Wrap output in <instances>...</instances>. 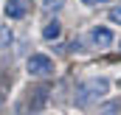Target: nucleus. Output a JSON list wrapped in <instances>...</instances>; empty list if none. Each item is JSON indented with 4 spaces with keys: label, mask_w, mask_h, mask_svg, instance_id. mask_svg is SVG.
Segmentation results:
<instances>
[{
    "label": "nucleus",
    "mask_w": 121,
    "mask_h": 115,
    "mask_svg": "<svg viewBox=\"0 0 121 115\" xmlns=\"http://www.w3.org/2000/svg\"><path fill=\"white\" fill-rule=\"evenodd\" d=\"M107 93H110V82L107 79H87V82H82L79 90H76V104L79 107H87L93 101L104 98Z\"/></svg>",
    "instance_id": "f257e3e1"
},
{
    "label": "nucleus",
    "mask_w": 121,
    "mask_h": 115,
    "mask_svg": "<svg viewBox=\"0 0 121 115\" xmlns=\"http://www.w3.org/2000/svg\"><path fill=\"white\" fill-rule=\"evenodd\" d=\"M26 70L34 79H45V76H54V59L45 56V53H31L26 62Z\"/></svg>",
    "instance_id": "f03ea898"
},
{
    "label": "nucleus",
    "mask_w": 121,
    "mask_h": 115,
    "mask_svg": "<svg viewBox=\"0 0 121 115\" xmlns=\"http://www.w3.org/2000/svg\"><path fill=\"white\" fill-rule=\"evenodd\" d=\"M90 42H93V48L107 51V48H113L116 37H113V31L107 28V25H96V28H90Z\"/></svg>",
    "instance_id": "7ed1b4c3"
},
{
    "label": "nucleus",
    "mask_w": 121,
    "mask_h": 115,
    "mask_svg": "<svg viewBox=\"0 0 121 115\" xmlns=\"http://www.w3.org/2000/svg\"><path fill=\"white\" fill-rule=\"evenodd\" d=\"M6 17H9V20L26 17V3H23V0H9V3H6Z\"/></svg>",
    "instance_id": "20e7f679"
},
{
    "label": "nucleus",
    "mask_w": 121,
    "mask_h": 115,
    "mask_svg": "<svg viewBox=\"0 0 121 115\" xmlns=\"http://www.w3.org/2000/svg\"><path fill=\"white\" fill-rule=\"evenodd\" d=\"M62 37V25L56 20H51V23H45V28H42V39H48V42H54V39H59Z\"/></svg>",
    "instance_id": "39448f33"
},
{
    "label": "nucleus",
    "mask_w": 121,
    "mask_h": 115,
    "mask_svg": "<svg viewBox=\"0 0 121 115\" xmlns=\"http://www.w3.org/2000/svg\"><path fill=\"white\" fill-rule=\"evenodd\" d=\"M11 39H14V34L9 25H0V48H9L11 45Z\"/></svg>",
    "instance_id": "423d86ee"
},
{
    "label": "nucleus",
    "mask_w": 121,
    "mask_h": 115,
    "mask_svg": "<svg viewBox=\"0 0 121 115\" xmlns=\"http://www.w3.org/2000/svg\"><path fill=\"white\" fill-rule=\"evenodd\" d=\"M62 6H65V0H42V11H48V14L62 11Z\"/></svg>",
    "instance_id": "0eeeda50"
},
{
    "label": "nucleus",
    "mask_w": 121,
    "mask_h": 115,
    "mask_svg": "<svg viewBox=\"0 0 121 115\" xmlns=\"http://www.w3.org/2000/svg\"><path fill=\"white\" fill-rule=\"evenodd\" d=\"M107 17H110V23H116V25H121V3H116V6L110 8V14H107Z\"/></svg>",
    "instance_id": "6e6552de"
},
{
    "label": "nucleus",
    "mask_w": 121,
    "mask_h": 115,
    "mask_svg": "<svg viewBox=\"0 0 121 115\" xmlns=\"http://www.w3.org/2000/svg\"><path fill=\"white\" fill-rule=\"evenodd\" d=\"M104 112H110V110H121V101H113V104H107V107H101Z\"/></svg>",
    "instance_id": "1a4fd4ad"
},
{
    "label": "nucleus",
    "mask_w": 121,
    "mask_h": 115,
    "mask_svg": "<svg viewBox=\"0 0 121 115\" xmlns=\"http://www.w3.org/2000/svg\"><path fill=\"white\" fill-rule=\"evenodd\" d=\"M85 6H99V3H107V0H82Z\"/></svg>",
    "instance_id": "9d476101"
},
{
    "label": "nucleus",
    "mask_w": 121,
    "mask_h": 115,
    "mask_svg": "<svg viewBox=\"0 0 121 115\" xmlns=\"http://www.w3.org/2000/svg\"><path fill=\"white\" fill-rule=\"evenodd\" d=\"M118 45H121V42H118ZM118 51H121V48H118Z\"/></svg>",
    "instance_id": "9b49d317"
}]
</instances>
